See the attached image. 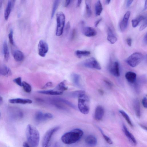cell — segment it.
I'll list each match as a JSON object with an SVG mask.
<instances>
[{"instance_id": "32", "label": "cell", "mask_w": 147, "mask_h": 147, "mask_svg": "<svg viewBox=\"0 0 147 147\" xmlns=\"http://www.w3.org/2000/svg\"><path fill=\"white\" fill-rule=\"evenodd\" d=\"M22 86L25 92L29 93L32 90V87L30 85L25 81L22 82Z\"/></svg>"}, {"instance_id": "4", "label": "cell", "mask_w": 147, "mask_h": 147, "mask_svg": "<svg viewBox=\"0 0 147 147\" xmlns=\"http://www.w3.org/2000/svg\"><path fill=\"white\" fill-rule=\"evenodd\" d=\"M144 58L143 55L139 52H135L131 54L127 59L128 64L132 67H135L140 64Z\"/></svg>"}, {"instance_id": "40", "label": "cell", "mask_w": 147, "mask_h": 147, "mask_svg": "<svg viewBox=\"0 0 147 147\" xmlns=\"http://www.w3.org/2000/svg\"><path fill=\"white\" fill-rule=\"evenodd\" d=\"M53 85L52 83L51 82H49L46 83L42 87L43 89H45L51 87Z\"/></svg>"}, {"instance_id": "13", "label": "cell", "mask_w": 147, "mask_h": 147, "mask_svg": "<svg viewBox=\"0 0 147 147\" xmlns=\"http://www.w3.org/2000/svg\"><path fill=\"white\" fill-rule=\"evenodd\" d=\"M82 32L85 36L89 37L94 36L97 34V31L95 28L88 26L84 27Z\"/></svg>"}, {"instance_id": "30", "label": "cell", "mask_w": 147, "mask_h": 147, "mask_svg": "<svg viewBox=\"0 0 147 147\" xmlns=\"http://www.w3.org/2000/svg\"><path fill=\"white\" fill-rule=\"evenodd\" d=\"M65 80H64L59 84L56 87V89L62 92L66 90L68 88L65 86Z\"/></svg>"}, {"instance_id": "6", "label": "cell", "mask_w": 147, "mask_h": 147, "mask_svg": "<svg viewBox=\"0 0 147 147\" xmlns=\"http://www.w3.org/2000/svg\"><path fill=\"white\" fill-rule=\"evenodd\" d=\"M59 129V126H56L49 129L43 136L42 142V147H49L50 142L53 135Z\"/></svg>"}, {"instance_id": "19", "label": "cell", "mask_w": 147, "mask_h": 147, "mask_svg": "<svg viewBox=\"0 0 147 147\" xmlns=\"http://www.w3.org/2000/svg\"><path fill=\"white\" fill-rule=\"evenodd\" d=\"M125 77L129 82L130 83H133L136 81V74L134 72L128 71L126 73Z\"/></svg>"}, {"instance_id": "47", "label": "cell", "mask_w": 147, "mask_h": 147, "mask_svg": "<svg viewBox=\"0 0 147 147\" xmlns=\"http://www.w3.org/2000/svg\"><path fill=\"white\" fill-rule=\"evenodd\" d=\"M143 42L145 44H147V33L145 34L143 38Z\"/></svg>"}, {"instance_id": "20", "label": "cell", "mask_w": 147, "mask_h": 147, "mask_svg": "<svg viewBox=\"0 0 147 147\" xmlns=\"http://www.w3.org/2000/svg\"><path fill=\"white\" fill-rule=\"evenodd\" d=\"M13 57L15 60L17 62H21L24 59V55L21 51L17 50L15 51L13 54Z\"/></svg>"}, {"instance_id": "21", "label": "cell", "mask_w": 147, "mask_h": 147, "mask_svg": "<svg viewBox=\"0 0 147 147\" xmlns=\"http://www.w3.org/2000/svg\"><path fill=\"white\" fill-rule=\"evenodd\" d=\"M39 93L51 95H60L62 94L63 92L53 90H41L38 92Z\"/></svg>"}, {"instance_id": "9", "label": "cell", "mask_w": 147, "mask_h": 147, "mask_svg": "<svg viewBox=\"0 0 147 147\" xmlns=\"http://www.w3.org/2000/svg\"><path fill=\"white\" fill-rule=\"evenodd\" d=\"M53 117V115L51 113H43L40 111L36 112L35 115V119L37 122L43 121Z\"/></svg>"}, {"instance_id": "16", "label": "cell", "mask_w": 147, "mask_h": 147, "mask_svg": "<svg viewBox=\"0 0 147 147\" xmlns=\"http://www.w3.org/2000/svg\"><path fill=\"white\" fill-rule=\"evenodd\" d=\"M9 102L12 104H30L32 101L28 99H23L20 98L11 99L9 100Z\"/></svg>"}, {"instance_id": "41", "label": "cell", "mask_w": 147, "mask_h": 147, "mask_svg": "<svg viewBox=\"0 0 147 147\" xmlns=\"http://www.w3.org/2000/svg\"><path fill=\"white\" fill-rule=\"evenodd\" d=\"M142 102L144 107L145 108L147 107V99L146 97H144L142 100Z\"/></svg>"}, {"instance_id": "29", "label": "cell", "mask_w": 147, "mask_h": 147, "mask_svg": "<svg viewBox=\"0 0 147 147\" xmlns=\"http://www.w3.org/2000/svg\"><path fill=\"white\" fill-rule=\"evenodd\" d=\"M86 9L87 15L88 17H90L92 14V11L90 1H85Z\"/></svg>"}, {"instance_id": "59", "label": "cell", "mask_w": 147, "mask_h": 147, "mask_svg": "<svg viewBox=\"0 0 147 147\" xmlns=\"http://www.w3.org/2000/svg\"></svg>"}, {"instance_id": "3", "label": "cell", "mask_w": 147, "mask_h": 147, "mask_svg": "<svg viewBox=\"0 0 147 147\" xmlns=\"http://www.w3.org/2000/svg\"><path fill=\"white\" fill-rule=\"evenodd\" d=\"M89 101L88 96L85 94L78 98V107L80 112L83 114H87L89 112Z\"/></svg>"}, {"instance_id": "28", "label": "cell", "mask_w": 147, "mask_h": 147, "mask_svg": "<svg viewBox=\"0 0 147 147\" xmlns=\"http://www.w3.org/2000/svg\"><path fill=\"white\" fill-rule=\"evenodd\" d=\"M134 107L136 116L139 118L140 116V105L138 100H136L134 102Z\"/></svg>"}, {"instance_id": "36", "label": "cell", "mask_w": 147, "mask_h": 147, "mask_svg": "<svg viewBox=\"0 0 147 147\" xmlns=\"http://www.w3.org/2000/svg\"><path fill=\"white\" fill-rule=\"evenodd\" d=\"M99 129L105 140L109 144H113V142L111 140L109 137L104 134L101 129L99 128Z\"/></svg>"}, {"instance_id": "44", "label": "cell", "mask_w": 147, "mask_h": 147, "mask_svg": "<svg viewBox=\"0 0 147 147\" xmlns=\"http://www.w3.org/2000/svg\"><path fill=\"white\" fill-rule=\"evenodd\" d=\"M133 1V0H127L126 2V7H129L131 5Z\"/></svg>"}, {"instance_id": "46", "label": "cell", "mask_w": 147, "mask_h": 147, "mask_svg": "<svg viewBox=\"0 0 147 147\" xmlns=\"http://www.w3.org/2000/svg\"><path fill=\"white\" fill-rule=\"evenodd\" d=\"M102 19L101 18H100L98 20H97L95 22L94 24L95 26L96 27L98 26V24H99V23L101 21Z\"/></svg>"}, {"instance_id": "8", "label": "cell", "mask_w": 147, "mask_h": 147, "mask_svg": "<svg viewBox=\"0 0 147 147\" xmlns=\"http://www.w3.org/2000/svg\"><path fill=\"white\" fill-rule=\"evenodd\" d=\"M38 55L42 57H44L49 50L47 44L43 40H40L38 47Z\"/></svg>"}, {"instance_id": "24", "label": "cell", "mask_w": 147, "mask_h": 147, "mask_svg": "<svg viewBox=\"0 0 147 147\" xmlns=\"http://www.w3.org/2000/svg\"><path fill=\"white\" fill-rule=\"evenodd\" d=\"M103 9L102 6L100 1L98 0L95 4V12L96 15L99 16L101 14Z\"/></svg>"}, {"instance_id": "7", "label": "cell", "mask_w": 147, "mask_h": 147, "mask_svg": "<svg viewBox=\"0 0 147 147\" xmlns=\"http://www.w3.org/2000/svg\"><path fill=\"white\" fill-rule=\"evenodd\" d=\"M83 64L84 66L87 68L98 70L101 69V67L99 63L93 57L86 60L84 62Z\"/></svg>"}, {"instance_id": "27", "label": "cell", "mask_w": 147, "mask_h": 147, "mask_svg": "<svg viewBox=\"0 0 147 147\" xmlns=\"http://www.w3.org/2000/svg\"><path fill=\"white\" fill-rule=\"evenodd\" d=\"M145 18L142 16H140L137 18L132 19L131 20L132 26L133 27H136L139 24V23Z\"/></svg>"}, {"instance_id": "12", "label": "cell", "mask_w": 147, "mask_h": 147, "mask_svg": "<svg viewBox=\"0 0 147 147\" xmlns=\"http://www.w3.org/2000/svg\"><path fill=\"white\" fill-rule=\"evenodd\" d=\"M123 128L124 134L129 142L133 145L136 146L137 143L134 136L128 130L126 126L124 124L123 125Z\"/></svg>"}, {"instance_id": "18", "label": "cell", "mask_w": 147, "mask_h": 147, "mask_svg": "<svg viewBox=\"0 0 147 147\" xmlns=\"http://www.w3.org/2000/svg\"><path fill=\"white\" fill-rule=\"evenodd\" d=\"M14 1L9 0L4 13V18L7 20L9 16L12 7L13 6Z\"/></svg>"}, {"instance_id": "49", "label": "cell", "mask_w": 147, "mask_h": 147, "mask_svg": "<svg viewBox=\"0 0 147 147\" xmlns=\"http://www.w3.org/2000/svg\"><path fill=\"white\" fill-rule=\"evenodd\" d=\"M23 147H30L28 143L26 142H24L23 144Z\"/></svg>"}, {"instance_id": "2", "label": "cell", "mask_w": 147, "mask_h": 147, "mask_svg": "<svg viewBox=\"0 0 147 147\" xmlns=\"http://www.w3.org/2000/svg\"><path fill=\"white\" fill-rule=\"evenodd\" d=\"M27 140L33 147L38 146L40 140V134L38 130L34 126L30 124L28 125L26 131Z\"/></svg>"}, {"instance_id": "43", "label": "cell", "mask_w": 147, "mask_h": 147, "mask_svg": "<svg viewBox=\"0 0 147 147\" xmlns=\"http://www.w3.org/2000/svg\"><path fill=\"white\" fill-rule=\"evenodd\" d=\"M104 81V82L107 85V86H109L110 87L112 86V84L111 82L108 80H105Z\"/></svg>"}, {"instance_id": "14", "label": "cell", "mask_w": 147, "mask_h": 147, "mask_svg": "<svg viewBox=\"0 0 147 147\" xmlns=\"http://www.w3.org/2000/svg\"><path fill=\"white\" fill-rule=\"evenodd\" d=\"M86 144L90 147L95 146L97 143V140L94 136L90 135L87 136L85 139Z\"/></svg>"}, {"instance_id": "45", "label": "cell", "mask_w": 147, "mask_h": 147, "mask_svg": "<svg viewBox=\"0 0 147 147\" xmlns=\"http://www.w3.org/2000/svg\"><path fill=\"white\" fill-rule=\"evenodd\" d=\"M70 24L69 22H68L66 24V27L65 28L66 31L67 32L70 28Z\"/></svg>"}, {"instance_id": "55", "label": "cell", "mask_w": 147, "mask_h": 147, "mask_svg": "<svg viewBox=\"0 0 147 147\" xmlns=\"http://www.w3.org/2000/svg\"><path fill=\"white\" fill-rule=\"evenodd\" d=\"M3 100L2 98L0 96V105L2 104Z\"/></svg>"}, {"instance_id": "53", "label": "cell", "mask_w": 147, "mask_h": 147, "mask_svg": "<svg viewBox=\"0 0 147 147\" xmlns=\"http://www.w3.org/2000/svg\"><path fill=\"white\" fill-rule=\"evenodd\" d=\"M111 1V0H106L105 1V4L106 5H108L110 3Z\"/></svg>"}, {"instance_id": "48", "label": "cell", "mask_w": 147, "mask_h": 147, "mask_svg": "<svg viewBox=\"0 0 147 147\" xmlns=\"http://www.w3.org/2000/svg\"><path fill=\"white\" fill-rule=\"evenodd\" d=\"M70 2V0H66L65 3V7H67L69 4Z\"/></svg>"}, {"instance_id": "56", "label": "cell", "mask_w": 147, "mask_h": 147, "mask_svg": "<svg viewBox=\"0 0 147 147\" xmlns=\"http://www.w3.org/2000/svg\"><path fill=\"white\" fill-rule=\"evenodd\" d=\"M99 93L101 94L102 95L103 94V92L101 90L99 89L98 90Z\"/></svg>"}, {"instance_id": "51", "label": "cell", "mask_w": 147, "mask_h": 147, "mask_svg": "<svg viewBox=\"0 0 147 147\" xmlns=\"http://www.w3.org/2000/svg\"><path fill=\"white\" fill-rule=\"evenodd\" d=\"M82 0H78L77 1V7H79L82 3Z\"/></svg>"}, {"instance_id": "39", "label": "cell", "mask_w": 147, "mask_h": 147, "mask_svg": "<svg viewBox=\"0 0 147 147\" xmlns=\"http://www.w3.org/2000/svg\"><path fill=\"white\" fill-rule=\"evenodd\" d=\"M147 26V19L145 18L144 20V22L142 24L141 26L139 28L140 31H142L146 28Z\"/></svg>"}, {"instance_id": "26", "label": "cell", "mask_w": 147, "mask_h": 147, "mask_svg": "<svg viewBox=\"0 0 147 147\" xmlns=\"http://www.w3.org/2000/svg\"><path fill=\"white\" fill-rule=\"evenodd\" d=\"M3 53L4 59L7 61L9 59V53L7 43L6 41L4 42L3 44Z\"/></svg>"}, {"instance_id": "5", "label": "cell", "mask_w": 147, "mask_h": 147, "mask_svg": "<svg viewBox=\"0 0 147 147\" xmlns=\"http://www.w3.org/2000/svg\"><path fill=\"white\" fill-rule=\"evenodd\" d=\"M56 20L57 27L56 35L59 36L61 35L63 33L65 21V17L62 12L60 11L57 13Z\"/></svg>"}, {"instance_id": "11", "label": "cell", "mask_w": 147, "mask_h": 147, "mask_svg": "<svg viewBox=\"0 0 147 147\" xmlns=\"http://www.w3.org/2000/svg\"><path fill=\"white\" fill-rule=\"evenodd\" d=\"M111 73L116 77H119L120 75L119 63L116 61L111 63L109 67Z\"/></svg>"}, {"instance_id": "35", "label": "cell", "mask_w": 147, "mask_h": 147, "mask_svg": "<svg viewBox=\"0 0 147 147\" xmlns=\"http://www.w3.org/2000/svg\"><path fill=\"white\" fill-rule=\"evenodd\" d=\"M59 3V1L55 0L54 1L53 6L51 12V18H52L55 13Z\"/></svg>"}, {"instance_id": "31", "label": "cell", "mask_w": 147, "mask_h": 147, "mask_svg": "<svg viewBox=\"0 0 147 147\" xmlns=\"http://www.w3.org/2000/svg\"><path fill=\"white\" fill-rule=\"evenodd\" d=\"M119 112L125 118L128 124L131 127H132L133 126V124L128 115L123 110H120L119 111Z\"/></svg>"}, {"instance_id": "54", "label": "cell", "mask_w": 147, "mask_h": 147, "mask_svg": "<svg viewBox=\"0 0 147 147\" xmlns=\"http://www.w3.org/2000/svg\"><path fill=\"white\" fill-rule=\"evenodd\" d=\"M58 144L57 142H55L53 145L52 147H57Z\"/></svg>"}, {"instance_id": "58", "label": "cell", "mask_w": 147, "mask_h": 147, "mask_svg": "<svg viewBox=\"0 0 147 147\" xmlns=\"http://www.w3.org/2000/svg\"><path fill=\"white\" fill-rule=\"evenodd\" d=\"M2 1H0V9H1L2 6Z\"/></svg>"}, {"instance_id": "15", "label": "cell", "mask_w": 147, "mask_h": 147, "mask_svg": "<svg viewBox=\"0 0 147 147\" xmlns=\"http://www.w3.org/2000/svg\"><path fill=\"white\" fill-rule=\"evenodd\" d=\"M104 113V110L101 106L99 105L96 107L95 110L94 117L97 120H101L102 118Z\"/></svg>"}, {"instance_id": "37", "label": "cell", "mask_w": 147, "mask_h": 147, "mask_svg": "<svg viewBox=\"0 0 147 147\" xmlns=\"http://www.w3.org/2000/svg\"><path fill=\"white\" fill-rule=\"evenodd\" d=\"M13 81L18 86H22V78L21 77H19L14 79L13 80Z\"/></svg>"}, {"instance_id": "23", "label": "cell", "mask_w": 147, "mask_h": 147, "mask_svg": "<svg viewBox=\"0 0 147 147\" xmlns=\"http://www.w3.org/2000/svg\"><path fill=\"white\" fill-rule=\"evenodd\" d=\"M0 73L6 77L9 76L12 74L11 71L9 68L5 66L0 68Z\"/></svg>"}, {"instance_id": "34", "label": "cell", "mask_w": 147, "mask_h": 147, "mask_svg": "<svg viewBox=\"0 0 147 147\" xmlns=\"http://www.w3.org/2000/svg\"><path fill=\"white\" fill-rule=\"evenodd\" d=\"M55 101H57L59 102H60L63 103H65L68 105L69 106L75 109L76 108V106L71 103L70 102L66 100L65 99H64L63 98H58L55 99Z\"/></svg>"}, {"instance_id": "22", "label": "cell", "mask_w": 147, "mask_h": 147, "mask_svg": "<svg viewBox=\"0 0 147 147\" xmlns=\"http://www.w3.org/2000/svg\"><path fill=\"white\" fill-rule=\"evenodd\" d=\"M71 79L74 84L77 86L80 87L81 84L80 83V77L79 75L73 73L71 76Z\"/></svg>"}, {"instance_id": "42", "label": "cell", "mask_w": 147, "mask_h": 147, "mask_svg": "<svg viewBox=\"0 0 147 147\" xmlns=\"http://www.w3.org/2000/svg\"><path fill=\"white\" fill-rule=\"evenodd\" d=\"M126 42L128 45L129 46H131L132 44V39L131 38H128L126 40Z\"/></svg>"}, {"instance_id": "50", "label": "cell", "mask_w": 147, "mask_h": 147, "mask_svg": "<svg viewBox=\"0 0 147 147\" xmlns=\"http://www.w3.org/2000/svg\"><path fill=\"white\" fill-rule=\"evenodd\" d=\"M76 33V31L75 29L72 32L71 38V39H72L74 37V36H75Z\"/></svg>"}, {"instance_id": "33", "label": "cell", "mask_w": 147, "mask_h": 147, "mask_svg": "<svg viewBox=\"0 0 147 147\" xmlns=\"http://www.w3.org/2000/svg\"><path fill=\"white\" fill-rule=\"evenodd\" d=\"M85 94V92L83 90H77L72 92L70 94V95L73 97L78 98Z\"/></svg>"}, {"instance_id": "17", "label": "cell", "mask_w": 147, "mask_h": 147, "mask_svg": "<svg viewBox=\"0 0 147 147\" xmlns=\"http://www.w3.org/2000/svg\"><path fill=\"white\" fill-rule=\"evenodd\" d=\"M107 40L111 44H114L117 41V39L114 34L112 30L109 27L107 30Z\"/></svg>"}, {"instance_id": "10", "label": "cell", "mask_w": 147, "mask_h": 147, "mask_svg": "<svg viewBox=\"0 0 147 147\" xmlns=\"http://www.w3.org/2000/svg\"><path fill=\"white\" fill-rule=\"evenodd\" d=\"M130 15V12L127 11L124 14L123 18L120 22L119 25V28L121 32L124 31L127 28L128 20Z\"/></svg>"}, {"instance_id": "52", "label": "cell", "mask_w": 147, "mask_h": 147, "mask_svg": "<svg viewBox=\"0 0 147 147\" xmlns=\"http://www.w3.org/2000/svg\"><path fill=\"white\" fill-rule=\"evenodd\" d=\"M147 0H146L145 1V4H144V9H145L146 10L147 9Z\"/></svg>"}, {"instance_id": "1", "label": "cell", "mask_w": 147, "mask_h": 147, "mask_svg": "<svg viewBox=\"0 0 147 147\" xmlns=\"http://www.w3.org/2000/svg\"><path fill=\"white\" fill-rule=\"evenodd\" d=\"M83 134V132L82 130L78 128L74 129L63 134L61 139L64 143L71 144L79 140Z\"/></svg>"}, {"instance_id": "38", "label": "cell", "mask_w": 147, "mask_h": 147, "mask_svg": "<svg viewBox=\"0 0 147 147\" xmlns=\"http://www.w3.org/2000/svg\"><path fill=\"white\" fill-rule=\"evenodd\" d=\"M8 38L10 43L12 45H14V42L13 38V31L11 30L8 34Z\"/></svg>"}, {"instance_id": "25", "label": "cell", "mask_w": 147, "mask_h": 147, "mask_svg": "<svg viewBox=\"0 0 147 147\" xmlns=\"http://www.w3.org/2000/svg\"><path fill=\"white\" fill-rule=\"evenodd\" d=\"M90 54V51L86 50H77L75 52L76 55L78 58H81L83 57L88 56Z\"/></svg>"}, {"instance_id": "57", "label": "cell", "mask_w": 147, "mask_h": 147, "mask_svg": "<svg viewBox=\"0 0 147 147\" xmlns=\"http://www.w3.org/2000/svg\"><path fill=\"white\" fill-rule=\"evenodd\" d=\"M140 125L143 129H146V130L147 129H146V127H145V126H144L143 125Z\"/></svg>"}]
</instances>
